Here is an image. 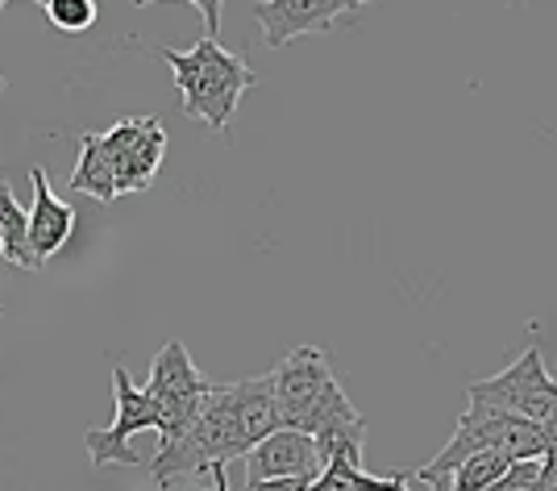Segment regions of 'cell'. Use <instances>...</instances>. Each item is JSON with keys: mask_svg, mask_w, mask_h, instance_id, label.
<instances>
[{"mask_svg": "<svg viewBox=\"0 0 557 491\" xmlns=\"http://www.w3.org/2000/svg\"><path fill=\"white\" fill-rule=\"evenodd\" d=\"M212 491H230V479H225V467H212Z\"/></svg>", "mask_w": 557, "mask_h": 491, "instance_id": "cell-19", "label": "cell"}, {"mask_svg": "<svg viewBox=\"0 0 557 491\" xmlns=\"http://www.w3.org/2000/svg\"><path fill=\"white\" fill-rule=\"evenodd\" d=\"M408 479H412V470H399V475L379 479V475H371L358 458L337 454V458H329L325 470H321V479H317L308 491H408L404 488Z\"/></svg>", "mask_w": 557, "mask_h": 491, "instance_id": "cell-12", "label": "cell"}, {"mask_svg": "<svg viewBox=\"0 0 557 491\" xmlns=\"http://www.w3.org/2000/svg\"><path fill=\"white\" fill-rule=\"evenodd\" d=\"M0 255H4V234H0Z\"/></svg>", "mask_w": 557, "mask_h": 491, "instance_id": "cell-20", "label": "cell"}, {"mask_svg": "<svg viewBox=\"0 0 557 491\" xmlns=\"http://www.w3.org/2000/svg\"><path fill=\"white\" fill-rule=\"evenodd\" d=\"M466 396H470V404H487V408H499L511 417H524L557 442V383L549 379L541 351H533V346L520 354L508 371L474 379L466 388Z\"/></svg>", "mask_w": 557, "mask_h": 491, "instance_id": "cell-5", "label": "cell"}, {"mask_svg": "<svg viewBox=\"0 0 557 491\" xmlns=\"http://www.w3.org/2000/svg\"><path fill=\"white\" fill-rule=\"evenodd\" d=\"M216 383H209L205 375L196 371V363H191V354L187 346L175 337V342H166L163 351L154 354V363H150V383H146V396L154 400V408H159V445H180L196 429L200 421V408H205V400Z\"/></svg>", "mask_w": 557, "mask_h": 491, "instance_id": "cell-4", "label": "cell"}, {"mask_svg": "<svg viewBox=\"0 0 557 491\" xmlns=\"http://www.w3.org/2000/svg\"><path fill=\"white\" fill-rule=\"evenodd\" d=\"M0 234H4V255L13 258L17 267L34 271V258H29V212L17 205L13 187L0 180Z\"/></svg>", "mask_w": 557, "mask_h": 491, "instance_id": "cell-13", "label": "cell"}, {"mask_svg": "<svg viewBox=\"0 0 557 491\" xmlns=\"http://www.w3.org/2000/svg\"><path fill=\"white\" fill-rule=\"evenodd\" d=\"M113 396H116V417L104 429H92L84 442L92 454V467H138L141 454H134V438L146 429H159V408L146 396V388H134V379L125 367H113Z\"/></svg>", "mask_w": 557, "mask_h": 491, "instance_id": "cell-6", "label": "cell"}, {"mask_svg": "<svg viewBox=\"0 0 557 491\" xmlns=\"http://www.w3.org/2000/svg\"><path fill=\"white\" fill-rule=\"evenodd\" d=\"M508 458L504 454H479V458H470L458 475H454V488L449 491H491L504 475H508Z\"/></svg>", "mask_w": 557, "mask_h": 491, "instance_id": "cell-14", "label": "cell"}, {"mask_svg": "<svg viewBox=\"0 0 557 491\" xmlns=\"http://www.w3.org/2000/svg\"><path fill=\"white\" fill-rule=\"evenodd\" d=\"M321 454H317V438L296 433V429H278L262 445L246 454V488H258L267 479H321Z\"/></svg>", "mask_w": 557, "mask_h": 491, "instance_id": "cell-9", "label": "cell"}, {"mask_svg": "<svg viewBox=\"0 0 557 491\" xmlns=\"http://www.w3.org/2000/svg\"><path fill=\"white\" fill-rule=\"evenodd\" d=\"M271 383H275L283 429L317 438L321 467H325L329 458H337V454L362 463L367 421L358 417V408L342 392V383L333 375V363H329V354L321 346L287 351V358L271 371Z\"/></svg>", "mask_w": 557, "mask_h": 491, "instance_id": "cell-1", "label": "cell"}, {"mask_svg": "<svg viewBox=\"0 0 557 491\" xmlns=\"http://www.w3.org/2000/svg\"><path fill=\"white\" fill-rule=\"evenodd\" d=\"M358 13H362L358 0H262V4H250V17L262 25L271 50L287 47L300 34H329L333 25L358 17Z\"/></svg>", "mask_w": 557, "mask_h": 491, "instance_id": "cell-8", "label": "cell"}, {"mask_svg": "<svg viewBox=\"0 0 557 491\" xmlns=\"http://www.w3.org/2000/svg\"><path fill=\"white\" fill-rule=\"evenodd\" d=\"M0 93H4V75H0Z\"/></svg>", "mask_w": 557, "mask_h": 491, "instance_id": "cell-21", "label": "cell"}, {"mask_svg": "<svg viewBox=\"0 0 557 491\" xmlns=\"http://www.w3.org/2000/svg\"><path fill=\"white\" fill-rule=\"evenodd\" d=\"M200 9L209 17L205 38L191 50L159 47L154 54L175 71V88H180L187 118H200L212 134H225L233 113H237V105H242V96H246V88H255L258 75L246 67L242 54H233V50L216 42V13H221V4H200Z\"/></svg>", "mask_w": 557, "mask_h": 491, "instance_id": "cell-2", "label": "cell"}, {"mask_svg": "<svg viewBox=\"0 0 557 491\" xmlns=\"http://www.w3.org/2000/svg\"><path fill=\"white\" fill-rule=\"evenodd\" d=\"M67 187L84 192V196H96L100 205H113L116 196V167L113 155L104 146V134H79V163L71 171Z\"/></svg>", "mask_w": 557, "mask_h": 491, "instance_id": "cell-11", "label": "cell"}, {"mask_svg": "<svg viewBox=\"0 0 557 491\" xmlns=\"http://www.w3.org/2000/svg\"><path fill=\"white\" fill-rule=\"evenodd\" d=\"M312 483L308 479H267V483H258L250 491H308Z\"/></svg>", "mask_w": 557, "mask_h": 491, "instance_id": "cell-18", "label": "cell"}, {"mask_svg": "<svg viewBox=\"0 0 557 491\" xmlns=\"http://www.w3.org/2000/svg\"><path fill=\"white\" fill-rule=\"evenodd\" d=\"M116 167V192H146L166 155V130L159 118H125L104 134Z\"/></svg>", "mask_w": 557, "mask_h": 491, "instance_id": "cell-7", "label": "cell"}, {"mask_svg": "<svg viewBox=\"0 0 557 491\" xmlns=\"http://www.w3.org/2000/svg\"><path fill=\"white\" fill-rule=\"evenodd\" d=\"M47 17L63 34H84L96 22V4L92 0H47Z\"/></svg>", "mask_w": 557, "mask_h": 491, "instance_id": "cell-15", "label": "cell"}, {"mask_svg": "<svg viewBox=\"0 0 557 491\" xmlns=\"http://www.w3.org/2000/svg\"><path fill=\"white\" fill-rule=\"evenodd\" d=\"M34 180V209H29V258H34V271L47 267L50 255H59L67 246L71 230H75V209L63 205L54 192L42 167L29 171Z\"/></svg>", "mask_w": 557, "mask_h": 491, "instance_id": "cell-10", "label": "cell"}, {"mask_svg": "<svg viewBox=\"0 0 557 491\" xmlns=\"http://www.w3.org/2000/svg\"><path fill=\"white\" fill-rule=\"evenodd\" d=\"M536 479H541V463H511L508 475L491 491H536Z\"/></svg>", "mask_w": 557, "mask_h": 491, "instance_id": "cell-16", "label": "cell"}, {"mask_svg": "<svg viewBox=\"0 0 557 491\" xmlns=\"http://www.w3.org/2000/svg\"><path fill=\"white\" fill-rule=\"evenodd\" d=\"M536 491H557V442H554V450L541 458V479H536Z\"/></svg>", "mask_w": 557, "mask_h": 491, "instance_id": "cell-17", "label": "cell"}, {"mask_svg": "<svg viewBox=\"0 0 557 491\" xmlns=\"http://www.w3.org/2000/svg\"><path fill=\"white\" fill-rule=\"evenodd\" d=\"M549 450H554V438L545 429H536L533 421L499 413V408H487V404H470L458 417V429L445 442L442 454L433 463L412 470V483H424V488L449 483L479 454H504L508 463H541Z\"/></svg>", "mask_w": 557, "mask_h": 491, "instance_id": "cell-3", "label": "cell"}]
</instances>
